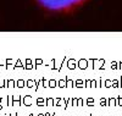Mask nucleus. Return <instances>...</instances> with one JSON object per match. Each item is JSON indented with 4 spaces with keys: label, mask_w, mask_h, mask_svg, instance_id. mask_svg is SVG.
Returning a JSON list of instances; mask_svg holds the SVG:
<instances>
[{
    "label": "nucleus",
    "mask_w": 122,
    "mask_h": 116,
    "mask_svg": "<svg viewBox=\"0 0 122 116\" xmlns=\"http://www.w3.org/2000/svg\"><path fill=\"white\" fill-rule=\"evenodd\" d=\"M90 0H34L39 8L50 15L68 16L81 10Z\"/></svg>",
    "instance_id": "obj_1"
},
{
    "label": "nucleus",
    "mask_w": 122,
    "mask_h": 116,
    "mask_svg": "<svg viewBox=\"0 0 122 116\" xmlns=\"http://www.w3.org/2000/svg\"><path fill=\"white\" fill-rule=\"evenodd\" d=\"M112 87H115V88H118V87H121V83L117 81V79H115V81H112Z\"/></svg>",
    "instance_id": "obj_2"
},
{
    "label": "nucleus",
    "mask_w": 122,
    "mask_h": 116,
    "mask_svg": "<svg viewBox=\"0 0 122 116\" xmlns=\"http://www.w3.org/2000/svg\"><path fill=\"white\" fill-rule=\"evenodd\" d=\"M109 101H110V103H109V105H112V106H114V105H117V103H116V100H115L114 98H111V99H110Z\"/></svg>",
    "instance_id": "obj_3"
},
{
    "label": "nucleus",
    "mask_w": 122,
    "mask_h": 116,
    "mask_svg": "<svg viewBox=\"0 0 122 116\" xmlns=\"http://www.w3.org/2000/svg\"><path fill=\"white\" fill-rule=\"evenodd\" d=\"M105 86H106V87H111V86H112V83H111V81H106V83H105Z\"/></svg>",
    "instance_id": "obj_4"
},
{
    "label": "nucleus",
    "mask_w": 122,
    "mask_h": 116,
    "mask_svg": "<svg viewBox=\"0 0 122 116\" xmlns=\"http://www.w3.org/2000/svg\"><path fill=\"white\" fill-rule=\"evenodd\" d=\"M117 67H118V66H117V64H116V62H112V69H114V70H116Z\"/></svg>",
    "instance_id": "obj_5"
},
{
    "label": "nucleus",
    "mask_w": 122,
    "mask_h": 116,
    "mask_svg": "<svg viewBox=\"0 0 122 116\" xmlns=\"http://www.w3.org/2000/svg\"><path fill=\"white\" fill-rule=\"evenodd\" d=\"M101 105H103V106L106 105V99H101Z\"/></svg>",
    "instance_id": "obj_6"
},
{
    "label": "nucleus",
    "mask_w": 122,
    "mask_h": 116,
    "mask_svg": "<svg viewBox=\"0 0 122 116\" xmlns=\"http://www.w3.org/2000/svg\"><path fill=\"white\" fill-rule=\"evenodd\" d=\"M117 100H118V104H120V105L122 106V98H118Z\"/></svg>",
    "instance_id": "obj_7"
},
{
    "label": "nucleus",
    "mask_w": 122,
    "mask_h": 116,
    "mask_svg": "<svg viewBox=\"0 0 122 116\" xmlns=\"http://www.w3.org/2000/svg\"><path fill=\"white\" fill-rule=\"evenodd\" d=\"M120 69L122 70V62H121V65H120Z\"/></svg>",
    "instance_id": "obj_8"
}]
</instances>
